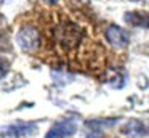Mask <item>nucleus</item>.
<instances>
[{"mask_svg":"<svg viewBox=\"0 0 149 138\" xmlns=\"http://www.w3.org/2000/svg\"><path fill=\"white\" fill-rule=\"evenodd\" d=\"M104 35H106L107 42L116 48H125L130 43V37L127 34V31H123L122 27H119L116 24L109 26L106 29V32H104Z\"/></svg>","mask_w":149,"mask_h":138,"instance_id":"obj_5","label":"nucleus"},{"mask_svg":"<svg viewBox=\"0 0 149 138\" xmlns=\"http://www.w3.org/2000/svg\"><path fill=\"white\" fill-rule=\"evenodd\" d=\"M135 2H136V0H135Z\"/></svg>","mask_w":149,"mask_h":138,"instance_id":"obj_10","label":"nucleus"},{"mask_svg":"<svg viewBox=\"0 0 149 138\" xmlns=\"http://www.w3.org/2000/svg\"><path fill=\"white\" fill-rule=\"evenodd\" d=\"M119 119H95V120H88L87 127L93 128V130H101V128H109L117 124Z\"/></svg>","mask_w":149,"mask_h":138,"instance_id":"obj_7","label":"nucleus"},{"mask_svg":"<svg viewBox=\"0 0 149 138\" xmlns=\"http://www.w3.org/2000/svg\"><path fill=\"white\" fill-rule=\"evenodd\" d=\"M122 133L128 135L132 138H141L144 135H148V127L139 120H128L122 127Z\"/></svg>","mask_w":149,"mask_h":138,"instance_id":"obj_6","label":"nucleus"},{"mask_svg":"<svg viewBox=\"0 0 149 138\" xmlns=\"http://www.w3.org/2000/svg\"><path fill=\"white\" fill-rule=\"evenodd\" d=\"M87 138H104V137H103V133H101L100 130H93V132H90V133L87 135Z\"/></svg>","mask_w":149,"mask_h":138,"instance_id":"obj_8","label":"nucleus"},{"mask_svg":"<svg viewBox=\"0 0 149 138\" xmlns=\"http://www.w3.org/2000/svg\"><path fill=\"white\" fill-rule=\"evenodd\" d=\"M16 43L23 51H36L40 47V31L34 24H24L16 34Z\"/></svg>","mask_w":149,"mask_h":138,"instance_id":"obj_2","label":"nucleus"},{"mask_svg":"<svg viewBox=\"0 0 149 138\" xmlns=\"http://www.w3.org/2000/svg\"><path fill=\"white\" fill-rule=\"evenodd\" d=\"M39 130V125L34 122H16L11 125H5L0 128L2 137H10V138H19V137H27L32 135Z\"/></svg>","mask_w":149,"mask_h":138,"instance_id":"obj_3","label":"nucleus"},{"mask_svg":"<svg viewBox=\"0 0 149 138\" xmlns=\"http://www.w3.org/2000/svg\"><path fill=\"white\" fill-rule=\"evenodd\" d=\"M85 29L69 18H59L52 27V42L63 53H74L85 42Z\"/></svg>","mask_w":149,"mask_h":138,"instance_id":"obj_1","label":"nucleus"},{"mask_svg":"<svg viewBox=\"0 0 149 138\" xmlns=\"http://www.w3.org/2000/svg\"><path fill=\"white\" fill-rule=\"evenodd\" d=\"M148 26H149V22H148Z\"/></svg>","mask_w":149,"mask_h":138,"instance_id":"obj_9","label":"nucleus"},{"mask_svg":"<svg viewBox=\"0 0 149 138\" xmlns=\"http://www.w3.org/2000/svg\"><path fill=\"white\" fill-rule=\"evenodd\" d=\"M77 132V124L71 119H66V120H59L53 125L48 130V133L45 135V138H66L71 137Z\"/></svg>","mask_w":149,"mask_h":138,"instance_id":"obj_4","label":"nucleus"}]
</instances>
